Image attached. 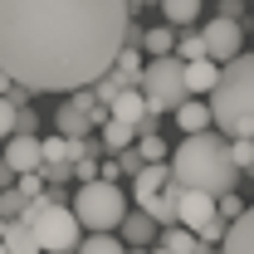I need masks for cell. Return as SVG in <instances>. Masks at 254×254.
<instances>
[{
    "mask_svg": "<svg viewBox=\"0 0 254 254\" xmlns=\"http://www.w3.org/2000/svg\"><path fill=\"white\" fill-rule=\"evenodd\" d=\"M205 108H210V127L220 137H250L254 132V59L245 49L220 64L215 83L205 88Z\"/></svg>",
    "mask_w": 254,
    "mask_h": 254,
    "instance_id": "obj_3",
    "label": "cell"
},
{
    "mask_svg": "<svg viewBox=\"0 0 254 254\" xmlns=\"http://www.w3.org/2000/svg\"><path fill=\"white\" fill-rule=\"evenodd\" d=\"M220 15H230V20H240V15H245V0H220Z\"/></svg>",
    "mask_w": 254,
    "mask_h": 254,
    "instance_id": "obj_31",
    "label": "cell"
},
{
    "mask_svg": "<svg viewBox=\"0 0 254 254\" xmlns=\"http://www.w3.org/2000/svg\"><path fill=\"white\" fill-rule=\"evenodd\" d=\"M108 118H123V123L142 127V123H147V98L137 93V88H123V93L108 103Z\"/></svg>",
    "mask_w": 254,
    "mask_h": 254,
    "instance_id": "obj_15",
    "label": "cell"
},
{
    "mask_svg": "<svg viewBox=\"0 0 254 254\" xmlns=\"http://www.w3.org/2000/svg\"><path fill=\"white\" fill-rule=\"evenodd\" d=\"M25 200H30V195H20L15 186H0V215H5V220H10V215H20V210H25Z\"/></svg>",
    "mask_w": 254,
    "mask_h": 254,
    "instance_id": "obj_28",
    "label": "cell"
},
{
    "mask_svg": "<svg viewBox=\"0 0 254 254\" xmlns=\"http://www.w3.org/2000/svg\"><path fill=\"white\" fill-rule=\"evenodd\" d=\"M166 181H171V176H166V161H142V166L132 171V200H142V195L161 190Z\"/></svg>",
    "mask_w": 254,
    "mask_h": 254,
    "instance_id": "obj_16",
    "label": "cell"
},
{
    "mask_svg": "<svg viewBox=\"0 0 254 254\" xmlns=\"http://www.w3.org/2000/svg\"><path fill=\"white\" fill-rule=\"evenodd\" d=\"M10 132H15V103H10V98L0 93V142H5Z\"/></svg>",
    "mask_w": 254,
    "mask_h": 254,
    "instance_id": "obj_29",
    "label": "cell"
},
{
    "mask_svg": "<svg viewBox=\"0 0 254 254\" xmlns=\"http://www.w3.org/2000/svg\"><path fill=\"white\" fill-rule=\"evenodd\" d=\"M166 176H171L176 186L205 190V195L235 190L240 171H235V161H230V137H220L215 127L186 132V142H181L176 152H166Z\"/></svg>",
    "mask_w": 254,
    "mask_h": 254,
    "instance_id": "obj_2",
    "label": "cell"
},
{
    "mask_svg": "<svg viewBox=\"0 0 254 254\" xmlns=\"http://www.w3.org/2000/svg\"><path fill=\"white\" fill-rule=\"evenodd\" d=\"M157 230H161V225L152 220L147 210H127L123 220H118V235H123L127 245H152V240H157Z\"/></svg>",
    "mask_w": 254,
    "mask_h": 254,
    "instance_id": "obj_14",
    "label": "cell"
},
{
    "mask_svg": "<svg viewBox=\"0 0 254 254\" xmlns=\"http://www.w3.org/2000/svg\"><path fill=\"white\" fill-rule=\"evenodd\" d=\"M5 88H10V73H5V68H0V93H5Z\"/></svg>",
    "mask_w": 254,
    "mask_h": 254,
    "instance_id": "obj_33",
    "label": "cell"
},
{
    "mask_svg": "<svg viewBox=\"0 0 254 254\" xmlns=\"http://www.w3.org/2000/svg\"><path fill=\"white\" fill-rule=\"evenodd\" d=\"M103 118H108V108L93 98V88H68L64 108L54 113V127H59L64 137H88Z\"/></svg>",
    "mask_w": 254,
    "mask_h": 254,
    "instance_id": "obj_7",
    "label": "cell"
},
{
    "mask_svg": "<svg viewBox=\"0 0 254 254\" xmlns=\"http://www.w3.org/2000/svg\"><path fill=\"white\" fill-rule=\"evenodd\" d=\"M83 152V137H64V132H54L49 142H39V161H73Z\"/></svg>",
    "mask_w": 254,
    "mask_h": 254,
    "instance_id": "obj_19",
    "label": "cell"
},
{
    "mask_svg": "<svg viewBox=\"0 0 254 254\" xmlns=\"http://www.w3.org/2000/svg\"><path fill=\"white\" fill-rule=\"evenodd\" d=\"M30 225H34V240H39V254H73L78 235H83V225L73 220V210H68L64 200L39 205L30 215Z\"/></svg>",
    "mask_w": 254,
    "mask_h": 254,
    "instance_id": "obj_6",
    "label": "cell"
},
{
    "mask_svg": "<svg viewBox=\"0 0 254 254\" xmlns=\"http://www.w3.org/2000/svg\"><path fill=\"white\" fill-rule=\"evenodd\" d=\"M137 93L147 98V113H171L186 98V78H181V59L176 54H152L137 73Z\"/></svg>",
    "mask_w": 254,
    "mask_h": 254,
    "instance_id": "obj_5",
    "label": "cell"
},
{
    "mask_svg": "<svg viewBox=\"0 0 254 254\" xmlns=\"http://www.w3.org/2000/svg\"><path fill=\"white\" fill-rule=\"evenodd\" d=\"M137 152H142V161H166V142L157 132H137Z\"/></svg>",
    "mask_w": 254,
    "mask_h": 254,
    "instance_id": "obj_26",
    "label": "cell"
},
{
    "mask_svg": "<svg viewBox=\"0 0 254 254\" xmlns=\"http://www.w3.org/2000/svg\"><path fill=\"white\" fill-rule=\"evenodd\" d=\"M0 230H5V215H0Z\"/></svg>",
    "mask_w": 254,
    "mask_h": 254,
    "instance_id": "obj_34",
    "label": "cell"
},
{
    "mask_svg": "<svg viewBox=\"0 0 254 254\" xmlns=\"http://www.w3.org/2000/svg\"><path fill=\"white\" fill-rule=\"evenodd\" d=\"M171 44H176V30H171V25L142 30V39H137V49H147V54H171Z\"/></svg>",
    "mask_w": 254,
    "mask_h": 254,
    "instance_id": "obj_23",
    "label": "cell"
},
{
    "mask_svg": "<svg viewBox=\"0 0 254 254\" xmlns=\"http://www.w3.org/2000/svg\"><path fill=\"white\" fill-rule=\"evenodd\" d=\"M171 113H176L181 132H205V127H210V108H205V98H190V93H186Z\"/></svg>",
    "mask_w": 254,
    "mask_h": 254,
    "instance_id": "obj_17",
    "label": "cell"
},
{
    "mask_svg": "<svg viewBox=\"0 0 254 254\" xmlns=\"http://www.w3.org/2000/svg\"><path fill=\"white\" fill-rule=\"evenodd\" d=\"M127 215V195L118 190V181H78V195H73V220L83 230H118V220Z\"/></svg>",
    "mask_w": 254,
    "mask_h": 254,
    "instance_id": "obj_4",
    "label": "cell"
},
{
    "mask_svg": "<svg viewBox=\"0 0 254 254\" xmlns=\"http://www.w3.org/2000/svg\"><path fill=\"white\" fill-rule=\"evenodd\" d=\"M0 254H5V245H0Z\"/></svg>",
    "mask_w": 254,
    "mask_h": 254,
    "instance_id": "obj_35",
    "label": "cell"
},
{
    "mask_svg": "<svg viewBox=\"0 0 254 254\" xmlns=\"http://www.w3.org/2000/svg\"><path fill=\"white\" fill-rule=\"evenodd\" d=\"M181 39H176V44H171V54H176V59H200V54H205V44H200V30L190 34V25H181Z\"/></svg>",
    "mask_w": 254,
    "mask_h": 254,
    "instance_id": "obj_24",
    "label": "cell"
},
{
    "mask_svg": "<svg viewBox=\"0 0 254 254\" xmlns=\"http://www.w3.org/2000/svg\"><path fill=\"white\" fill-rule=\"evenodd\" d=\"M215 250H220V254H254V215H250V210H240L235 220L225 225V235H220Z\"/></svg>",
    "mask_w": 254,
    "mask_h": 254,
    "instance_id": "obj_10",
    "label": "cell"
},
{
    "mask_svg": "<svg viewBox=\"0 0 254 254\" xmlns=\"http://www.w3.org/2000/svg\"><path fill=\"white\" fill-rule=\"evenodd\" d=\"M157 245L161 250H171V254H195V230H186V225H161L157 230Z\"/></svg>",
    "mask_w": 254,
    "mask_h": 254,
    "instance_id": "obj_20",
    "label": "cell"
},
{
    "mask_svg": "<svg viewBox=\"0 0 254 254\" xmlns=\"http://www.w3.org/2000/svg\"><path fill=\"white\" fill-rule=\"evenodd\" d=\"M230 161H235V171H240V176H250V166H254L250 137H230Z\"/></svg>",
    "mask_w": 254,
    "mask_h": 254,
    "instance_id": "obj_25",
    "label": "cell"
},
{
    "mask_svg": "<svg viewBox=\"0 0 254 254\" xmlns=\"http://www.w3.org/2000/svg\"><path fill=\"white\" fill-rule=\"evenodd\" d=\"M123 0H0V68L30 93L88 88L123 49Z\"/></svg>",
    "mask_w": 254,
    "mask_h": 254,
    "instance_id": "obj_1",
    "label": "cell"
},
{
    "mask_svg": "<svg viewBox=\"0 0 254 254\" xmlns=\"http://www.w3.org/2000/svg\"><path fill=\"white\" fill-rule=\"evenodd\" d=\"M215 73H220V64L215 59H181V78H186V93L190 98H205V88L215 83Z\"/></svg>",
    "mask_w": 254,
    "mask_h": 254,
    "instance_id": "obj_13",
    "label": "cell"
},
{
    "mask_svg": "<svg viewBox=\"0 0 254 254\" xmlns=\"http://www.w3.org/2000/svg\"><path fill=\"white\" fill-rule=\"evenodd\" d=\"M5 161H10V171H34L39 166V137L34 132H10L5 137Z\"/></svg>",
    "mask_w": 254,
    "mask_h": 254,
    "instance_id": "obj_11",
    "label": "cell"
},
{
    "mask_svg": "<svg viewBox=\"0 0 254 254\" xmlns=\"http://www.w3.org/2000/svg\"><path fill=\"white\" fill-rule=\"evenodd\" d=\"M210 215H215V195H205V190H190V186L176 190V225L195 230V225L210 220Z\"/></svg>",
    "mask_w": 254,
    "mask_h": 254,
    "instance_id": "obj_9",
    "label": "cell"
},
{
    "mask_svg": "<svg viewBox=\"0 0 254 254\" xmlns=\"http://www.w3.org/2000/svg\"><path fill=\"white\" fill-rule=\"evenodd\" d=\"M73 254H123V240L108 235V230H88V235H78Z\"/></svg>",
    "mask_w": 254,
    "mask_h": 254,
    "instance_id": "obj_21",
    "label": "cell"
},
{
    "mask_svg": "<svg viewBox=\"0 0 254 254\" xmlns=\"http://www.w3.org/2000/svg\"><path fill=\"white\" fill-rule=\"evenodd\" d=\"M0 245H5V254H39L34 225L25 220V215H10V220H5V230H0Z\"/></svg>",
    "mask_w": 254,
    "mask_h": 254,
    "instance_id": "obj_12",
    "label": "cell"
},
{
    "mask_svg": "<svg viewBox=\"0 0 254 254\" xmlns=\"http://www.w3.org/2000/svg\"><path fill=\"white\" fill-rule=\"evenodd\" d=\"M10 181H15V171H10V161L0 157V186H10Z\"/></svg>",
    "mask_w": 254,
    "mask_h": 254,
    "instance_id": "obj_32",
    "label": "cell"
},
{
    "mask_svg": "<svg viewBox=\"0 0 254 254\" xmlns=\"http://www.w3.org/2000/svg\"><path fill=\"white\" fill-rule=\"evenodd\" d=\"M225 215H210V220H200L195 225V240H205V245H220V235H225Z\"/></svg>",
    "mask_w": 254,
    "mask_h": 254,
    "instance_id": "obj_27",
    "label": "cell"
},
{
    "mask_svg": "<svg viewBox=\"0 0 254 254\" xmlns=\"http://www.w3.org/2000/svg\"><path fill=\"white\" fill-rule=\"evenodd\" d=\"M98 132H103L98 142H103L108 152H123V147H132V142H137V127L123 123V118H103V123H98Z\"/></svg>",
    "mask_w": 254,
    "mask_h": 254,
    "instance_id": "obj_18",
    "label": "cell"
},
{
    "mask_svg": "<svg viewBox=\"0 0 254 254\" xmlns=\"http://www.w3.org/2000/svg\"><path fill=\"white\" fill-rule=\"evenodd\" d=\"M200 44H205V59L225 64V59H235V54L245 49V25L230 20V15H215V20L200 30Z\"/></svg>",
    "mask_w": 254,
    "mask_h": 254,
    "instance_id": "obj_8",
    "label": "cell"
},
{
    "mask_svg": "<svg viewBox=\"0 0 254 254\" xmlns=\"http://www.w3.org/2000/svg\"><path fill=\"white\" fill-rule=\"evenodd\" d=\"M157 5H161V15H166V25L181 30V25H195V15H200L205 0H157Z\"/></svg>",
    "mask_w": 254,
    "mask_h": 254,
    "instance_id": "obj_22",
    "label": "cell"
},
{
    "mask_svg": "<svg viewBox=\"0 0 254 254\" xmlns=\"http://www.w3.org/2000/svg\"><path fill=\"white\" fill-rule=\"evenodd\" d=\"M137 166H142V152H137V147H123V152H118V171H123V176H132Z\"/></svg>",
    "mask_w": 254,
    "mask_h": 254,
    "instance_id": "obj_30",
    "label": "cell"
}]
</instances>
